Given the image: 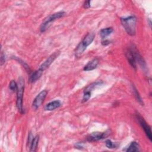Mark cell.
<instances>
[{
	"instance_id": "cell-1",
	"label": "cell",
	"mask_w": 152,
	"mask_h": 152,
	"mask_svg": "<svg viewBox=\"0 0 152 152\" xmlns=\"http://www.w3.org/2000/svg\"><path fill=\"white\" fill-rule=\"evenodd\" d=\"M137 18L134 16L121 18V22L126 32L130 36H134L136 33Z\"/></svg>"
},
{
	"instance_id": "cell-2",
	"label": "cell",
	"mask_w": 152,
	"mask_h": 152,
	"mask_svg": "<svg viewBox=\"0 0 152 152\" xmlns=\"http://www.w3.org/2000/svg\"><path fill=\"white\" fill-rule=\"evenodd\" d=\"M25 82L24 79L21 77L19 79L17 89V101L16 105L19 111L21 114L24 113L23 109V94L24 91Z\"/></svg>"
},
{
	"instance_id": "cell-3",
	"label": "cell",
	"mask_w": 152,
	"mask_h": 152,
	"mask_svg": "<svg viewBox=\"0 0 152 152\" xmlns=\"http://www.w3.org/2000/svg\"><path fill=\"white\" fill-rule=\"evenodd\" d=\"M95 37V34L93 32L89 33L83 39V40L78 45L76 49V56L79 57L93 41Z\"/></svg>"
},
{
	"instance_id": "cell-4",
	"label": "cell",
	"mask_w": 152,
	"mask_h": 152,
	"mask_svg": "<svg viewBox=\"0 0 152 152\" xmlns=\"http://www.w3.org/2000/svg\"><path fill=\"white\" fill-rule=\"evenodd\" d=\"M66 15V13L64 12H58L55 13H54L53 14H50L48 17H47L43 22H42L40 27V30L42 33L45 32L50 26V25L51 24L52 22H54L55 20L64 17Z\"/></svg>"
},
{
	"instance_id": "cell-5",
	"label": "cell",
	"mask_w": 152,
	"mask_h": 152,
	"mask_svg": "<svg viewBox=\"0 0 152 152\" xmlns=\"http://www.w3.org/2000/svg\"><path fill=\"white\" fill-rule=\"evenodd\" d=\"M111 134V130H108L105 132H93L87 137V140L90 142L97 141L107 138Z\"/></svg>"
},
{
	"instance_id": "cell-6",
	"label": "cell",
	"mask_w": 152,
	"mask_h": 152,
	"mask_svg": "<svg viewBox=\"0 0 152 152\" xmlns=\"http://www.w3.org/2000/svg\"><path fill=\"white\" fill-rule=\"evenodd\" d=\"M48 94V91L45 90L41 91L35 98L33 102L32 103V108L36 110L37 109L43 104L45 99L46 98Z\"/></svg>"
},
{
	"instance_id": "cell-7",
	"label": "cell",
	"mask_w": 152,
	"mask_h": 152,
	"mask_svg": "<svg viewBox=\"0 0 152 152\" xmlns=\"http://www.w3.org/2000/svg\"><path fill=\"white\" fill-rule=\"evenodd\" d=\"M136 118L138 120L140 125L144 131L147 138L150 140V141H151L152 136H151V131L150 127L148 125V124L146 122V121L139 114H136Z\"/></svg>"
},
{
	"instance_id": "cell-8",
	"label": "cell",
	"mask_w": 152,
	"mask_h": 152,
	"mask_svg": "<svg viewBox=\"0 0 152 152\" xmlns=\"http://www.w3.org/2000/svg\"><path fill=\"white\" fill-rule=\"evenodd\" d=\"M60 54V52H55L54 54L50 55L45 61V62H43L42 65L40 66L39 67V70H40L41 71H42L43 72L46 70L51 64L54 61V60L58 57Z\"/></svg>"
},
{
	"instance_id": "cell-9",
	"label": "cell",
	"mask_w": 152,
	"mask_h": 152,
	"mask_svg": "<svg viewBox=\"0 0 152 152\" xmlns=\"http://www.w3.org/2000/svg\"><path fill=\"white\" fill-rule=\"evenodd\" d=\"M125 56L130 63V64L131 65V66L136 70L137 69V63L135 61V57L133 53V51L131 50V49H130V48H129L127 50V51L125 53Z\"/></svg>"
},
{
	"instance_id": "cell-10",
	"label": "cell",
	"mask_w": 152,
	"mask_h": 152,
	"mask_svg": "<svg viewBox=\"0 0 152 152\" xmlns=\"http://www.w3.org/2000/svg\"><path fill=\"white\" fill-rule=\"evenodd\" d=\"M61 106V101L59 100H54L53 102H50L46 105L45 106V109L46 111H53L55 109H57L60 108Z\"/></svg>"
},
{
	"instance_id": "cell-11",
	"label": "cell",
	"mask_w": 152,
	"mask_h": 152,
	"mask_svg": "<svg viewBox=\"0 0 152 152\" xmlns=\"http://www.w3.org/2000/svg\"><path fill=\"white\" fill-rule=\"evenodd\" d=\"M99 61L97 58H94L91 61H89L84 67L83 70L86 71H91L94 70L95 68H97L98 64H99Z\"/></svg>"
},
{
	"instance_id": "cell-12",
	"label": "cell",
	"mask_w": 152,
	"mask_h": 152,
	"mask_svg": "<svg viewBox=\"0 0 152 152\" xmlns=\"http://www.w3.org/2000/svg\"><path fill=\"white\" fill-rule=\"evenodd\" d=\"M43 73V72L42 71L38 69L37 71H35L30 75L29 79V81L30 83H34V82L36 81L37 80H39L41 77Z\"/></svg>"
},
{
	"instance_id": "cell-13",
	"label": "cell",
	"mask_w": 152,
	"mask_h": 152,
	"mask_svg": "<svg viewBox=\"0 0 152 152\" xmlns=\"http://www.w3.org/2000/svg\"><path fill=\"white\" fill-rule=\"evenodd\" d=\"M114 31L112 27H107L105 29H103L100 31V37H102V40L105 39V38L108 36L109 35H110L112 32Z\"/></svg>"
},
{
	"instance_id": "cell-14",
	"label": "cell",
	"mask_w": 152,
	"mask_h": 152,
	"mask_svg": "<svg viewBox=\"0 0 152 152\" xmlns=\"http://www.w3.org/2000/svg\"><path fill=\"white\" fill-rule=\"evenodd\" d=\"M140 145L136 141H133L131 143L127 149L126 150L128 152H135L140 151Z\"/></svg>"
},
{
	"instance_id": "cell-15",
	"label": "cell",
	"mask_w": 152,
	"mask_h": 152,
	"mask_svg": "<svg viewBox=\"0 0 152 152\" xmlns=\"http://www.w3.org/2000/svg\"><path fill=\"white\" fill-rule=\"evenodd\" d=\"M39 141V135H36V137H35L30 144V151L31 152H35L36 151L37 146H38V143Z\"/></svg>"
},
{
	"instance_id": "cell-16",
	"label": "cell",
	"mask_w": 152,
	"mask_h": 152,
	"mask_svg": "<svg viewBox=\"0 0 152 152\" xmlns=\"http://www.w3.org/2000/svg\"><path fill=\"white\" fill-rule=\"evenodd\" d=\"M132 87H133V94H134V96L135 97V99H137V102L141 104V105H143V100H142V98L140 96V94H139L138 91H137V89L135 88V87L134 86H132Z\"/></svg>"
},
{
	"instance_id": "cell-17",
	"label": "cell",
	"mask_w": 152,
	"mask_h": 152,
	"mask_svg": "<svg viewBox=\"0 0 152 152\" xmlns=\"http://www.w3.org/2000/svg\"><path fill=\"white\" fill-rule=\"evenodd\" d=\"M103 83L101 82V81H97V82H95V83H93L91 84H90L89 86H88L84 90V91H90V92H91V91L93 90H94L95 88H96L97 87L100 86L101 84H102Z\"/></svg>"
},
{
	"instance_id": "cell-18",
	"label": "cell",
	"mask_w": 152,
	"mask_h": 152,
	"mask_svg": "<svg viewBox=\"0 0 152 152\" xmlns=\"http://www.w3.org/2000/svg\"><path fill=\"white\" fill-rule=\"evenodd\" d=\"M105 145L106 146L109 148H116L117 147V144L113 143L111 140H107L105 141Z\"/></svg>"
},
{
	"instance_id": "cell-19",
	"label": "cell",
	"mask_w": 152,
	"mask_h": 152,
	"mask_svg": "<svg viewBox=\"0 0 152 152\" xmlns=\"http://www.w3.org/2000/svg\"><path fill=\"white\" fill-rule=\"evenodd\" d=\"M9 88L12 91H17V83L15 81V80H12L10 85H9Z\"/></svg>"
},
{
	"instance_id": "cell-20",
	"label": "cell",
	"mask_w": 152,
	"mask_h": 152,
	"mask_svg": "<svg viewBox=\"0 0 152 152\" xmlns=\"http://www.w3.org/2000/svg\"><path fill=\"white\" fill-rule=\"evenodd\" d=\"M91 97V92L90 91H84V95L83 97L82 102H86Z\"/></svg>"
},
{
	"instance_id": "cell-21",
	"label": "cell",
	"mask_w": 152,
	"mask_h": 152,
	"mask_svg": "<svg viewBox=\"0 0 152 152\" xmlns=\"http://www.w3.org/2000/svg\"><path fill=\"white\" fill-rule=\"evenodd\" d=\"M6 63V57H5V55L3 54V53H1V64L3 65V64H4Z\"/></svg>"
},
{
	"instance_id": "cell-22",
	"label": "cell",
	"mask_w": 152,
	"mask_h": 152,
	"mask_svg": "<svg viewBox=\"0 0 152 152\" xmlns=\"http://www.w3.org/2000/svg\"><path fill=\"white\" fill-rule=\"evenodd\" d=\"M85 9H89L90 7V1H85L84 3V5H83Z\"/></svg>"
},
{
	"instance_id": "cell-23",
	"label": "cell",
	"mask_w": 152,
	"mask_h": 152,
	"mask_svg": "<svg viewBox=\"0 0 152 152\" xmlns=\"http://www.w3.org/2000/svg\"><path fill=\"white\" fill-rule=\"evenodd\" d=\"M75 147H76V148H79V149H81L84 147H83V144L82 143H77V144H76Z\"/></svg>"
},
{
	"instance_id": "cell-24",
	"label": "cell",
	"mask_w": 152,
	"mask_h": 152,
	"mask_svg": "<svg viewBox=\"0 0 152 152\" xmlns=\"http://www.w3.org/2000/svg\"><path fill=\"white\" fill-rule=\"evenodd\" d=\"M110 43V41L108 40H106V39H104L102 41V44L103 45H107L108 44Z\"/></svg>"
},
{
	"instance_id": "cell-25",
	"label": "cell",
	"mask_w": 152,
	"mask_h": 152,
	"mask_svg": "<svg viewBox=\"0 0 152 152\" xmlns=\"http://www.w3.org/2000/svg\"><path fill=\"white\" fill-rule=\"evenodd\" d=\"M148 23H149L150 27H151V20H150V19H148Z\"/></svg>"
}]
</instances>
